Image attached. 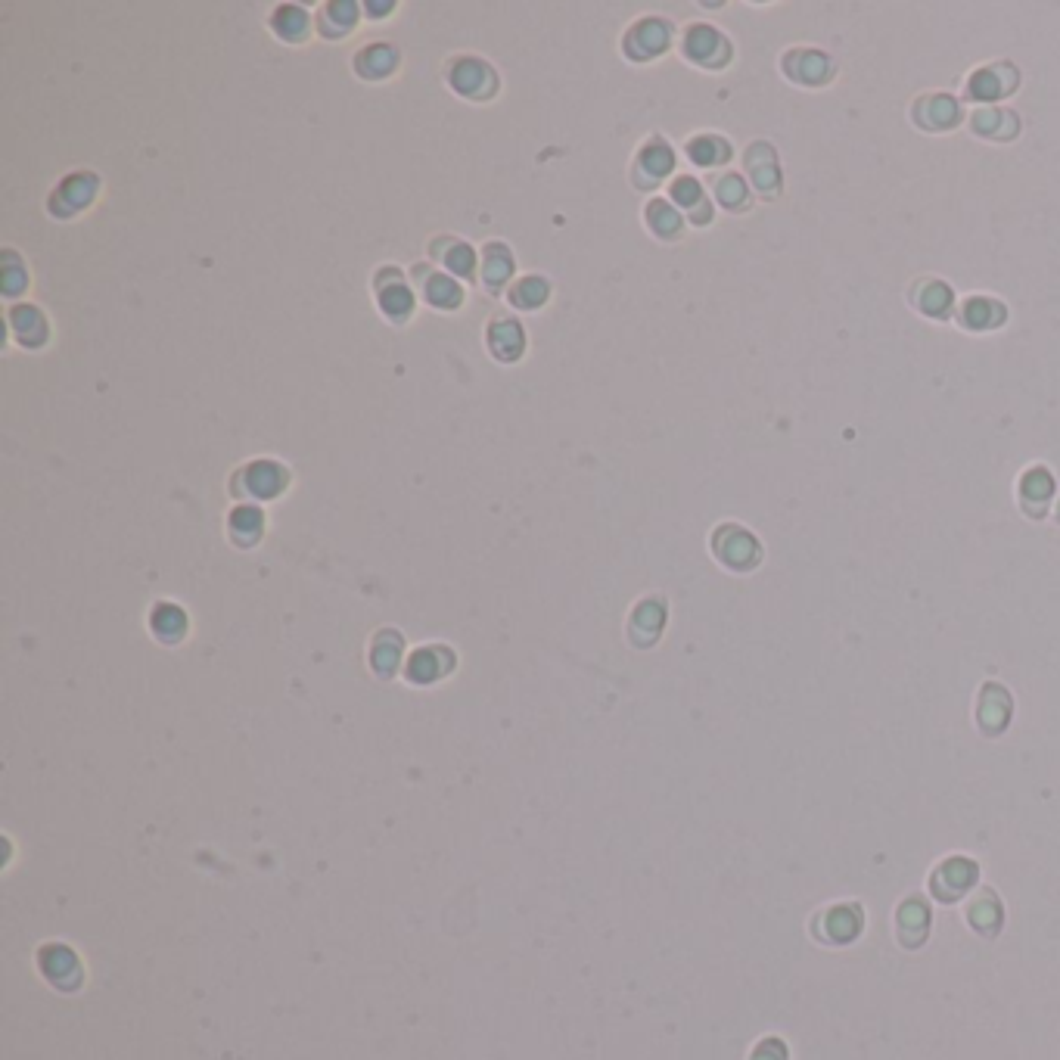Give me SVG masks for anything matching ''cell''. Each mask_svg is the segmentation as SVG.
I'll use <instances>...</instances> for the list:
<instances>
[{
  "label": "cell",
  "instance_id": "6da1fadb",
  "mask_svg": "<svg viewBox=\"0 0 1060 1060\" xmlns=\"http://www.w3.org/2000/svg\"><path fill=\"white\" fill-rule=\"evenodd\" d=\"M448 78H451L454 91L461 97L485 100V97H492L498 91V78H495L492 66L482 63V60H473V56H461V60L451 66Z\"/></svg>",
  "mask_w": 1060,
  "mask_h": 1060
},
{
  "label": "cell",
  "instance_id": "7a4b0ae2",
  "mask_svg": "<svg viewBox=\"0 0 1060 1060\" xmlns=\"http://www.w3.org/2000/svg\"><path fill=\"white\" fill-rule=\"evenodd\" d=\"M94 193H97V181L91 175H72L56 187L53 209L60 212V218H69L72 212H81L84 206H88Z\"/></svg>",
  "mask_w": 1060,
  "mask_h": 1060
},
{
  "label": "cell",
  "instance_id": "3957f363",
  "mask_svg": "<svg viewBox=\"0 0 1060 1060\" xmlns=\"http://www.w3.org/2000/svg\"><path fill=\"white\" fill-rule=\"evenodd\" d=\"M489 349L501 361H517L526 349V333L517 321H492L489 324Z\"/></svg>",
  "mask_w": 1060,
  "mask_h": 1060
},
{
  "label": "cell",
  "instance_id": "277c9868",
  "mask_svg": "<svg viewBox=\"0 0 1060 1060\" xmlns=\"http://www.w3.org/2000/svg\"><path fill=\"white\" fill-rule=\"evenodd\" d=\"M395 66H398V53L389 44H370L355 56V72L361 78H374V81L386 78L395 72Z\"/></svg>",
  "mask_w": 1060,
  "mask_h": 1060
},
{
  "label": "cell",
  "instance_id": "5b68a950",
  "mask_svg": "<svg viewBox=\"0 0 1060 1060\" xmlns=\"http://www.w3.org/2000/svg\"><path fill=\"white\" fill-rule=\"evenodd\" d=\"M377 299H380V308L389 314L392 321H405L408 314L414 311V296L405 283H401V277L395 283H386V277H377Z\"/></svg>",
  "mask_w": 1060,
  "mask_h": 1060
},
{
  "label": "cell",
  "instance_id": "8992f818",
  "mask_svg": "<svg viewBox=\"0 0 1060 1060\" xmlns=\"http://www.w3.org/2000/svg\"><path fill=\"white\" fill-rule=\"evenodd\" d=\"M10 321H13V330H16V336H19L22 346H41V342L47 339V321H44V314H41L38 308H32V305L13 308Z\"/></svg>",
  "mask_w": 1060,
  "mask_h": 1060
},
{
  "label": "cell",
  "instance_id": "52a82bcc",
  "mask_svg": "<svg viewBox=\"0 0 1060 1060\" xmlns=\"http://www.w3.org/2000/svg\"><path fill=\"white\" fill-rule=\"evenodd\" d=\"M423 299L429 305L436 308H457L461 305V286H457V280H451L448 274H433L426 271V280H423Z\"/></svg>",
  "mask_w": 1060,
  "mask_h": 1060
},
{
  "label": "cell",
  "instance_id": "ba28073f",
  "mask_svg": "<svg viewBox=\"0 0 1060 1060\" xmlns=\"http://www.w3.org/2000/svg\"><path fill=\"white\" fill-rule=\"evenodd\" d=\"M510 271H513V259H510L507 246L504 243H489V246H485V262H482L485 286H489V290H498V286L507 283Z\"/></svg>",
  "mask_w": 1060,
  "mask_h": 1060
},
{
  "label": "cell",
  "instance_id": "9c48e42d",
  "mask_svg": "<svg viewBox=\"0 0 1060 1060\" xmlns=\"http://www.w3.org/2000/svg\"><path fill=\"white\" fill-rule=\"evenodd\" d=\"M271 28H274V32H277L283 41H290V44H293V41H302L305 32H308V13L299 10V7L286 4V7H280V10L274 13Z\"/></svg>",
  "mask_w": 1060,
  "mask_h": 1060
},
{
  "label": "cell",
  "instance_id": "30bf717a",
  "mask_svg": "<svg viewBox=\"0 0 1060 1060\" xmlns=\"http://www.w3.org/2000/svg\"><path fill=\"white\" fill-rule=\"evenodd\" d=\"M358 22V7L355 4H346V0H339V4H330L321 16V32L330 35V38H339L352 32Z\"/></svg>",
  "mask_w": 1060,
  "mask_h": 1060
},
{
  "label": "cell",
  "instance_id": "8fae6325",
  "mask_svg": "<svg viewBox=\"0 0 1060 1060\" xmlns=\"http://www.w3.org/2000/svg\"><path fill=\"white\" fill-rule=\"evenodd\" d=\"M249 485H252V492L255 495H277L280 492V485L286 482V473L280 470V464H271V461H255L252 467H249Z\"/></svg>",
  "mask_w": 1060,
  "mask_h": 1060
},
{
  "label": "cell",
  "instance_id": "7c38bea8",
  "mask_svg": "<svg viewBox=\"0 0 1060 1060\" xmlns=\"http://www.w3.org/2000/svg\"><path fill=\"white\" fill-rule=\"evenodd\" d=\"M548 296H551V286L544 283L541 277H523V280L510 290L513 308H538Z\"/></svg>",
  "mask_w": 1060,
  "mask_h": 1060
},
{
  "label": "cell",
  "instance_id": "4fadbf2b",
  "mask_svg": "<svg viewBox=\"0 0 1060 1060\" xmlns=\"http://www.w3.org/2000/svg\"><path fill=\"white\" fill-rule=\"evenodd\" d=\"M442 265L451 271V274H461V277H473V268H476V255L473 249L464 243V240H448L445 252H442Z\"/></svg>",
  "mask_w": 1060,
  "mask_h": 1060
},
{
  "label": "cell",
  "instance_id": "5bb4252c",
  "mask_svg": "<svg viewBox=\"0 0 1060 1060\" xmlns=\"http://www.w3.org/2000/svg\"><path fill=\"white\" fill-rule=\"evenodd\" d=\"M660 28H663V22H656V19H650V22H641V25H635V32H632V35H628V47H632V44H638V41H644V47H647V56H650V53H656V50H660V47L666 44V38H653V32H660Z\"/></svg>",
  "mask_w": 1060,
  "mask_h": 1060
},
{
  "label": "cell",
  "instance_id": "9a60e30c",
  "mask_svg": "<svg viewBox=\"0 0 1060 1060\" xmlns=\"http://www.w3.org/2000/svg\"><path fill=\"white\" fill-rule=\"evenodd\" d=\"M672 165V153L663 147V143H653V147H647L641 153V168H650L653 175H666Z\"/></svg>",
  "mask_w": 1060,
  "mask_h": 1060
},
{
  "label": "cell",
  "instance_id": "2e32d148",
  "mask_svg": "<svg viewBox=\"0 0 1060 1060\" xmlns=\"http://www.w3.org/2000/svg\"><path fill=\"white\" fill-rule=\"evenodd\" d=\"M675 196H678V199H684V203H691L694 196H700V187H697L694 181H687V178H684V181H678V184H675Z\"/></svg>",
  "mask_w": 1060,
  "mask_h": 1060
}]
</instances>
